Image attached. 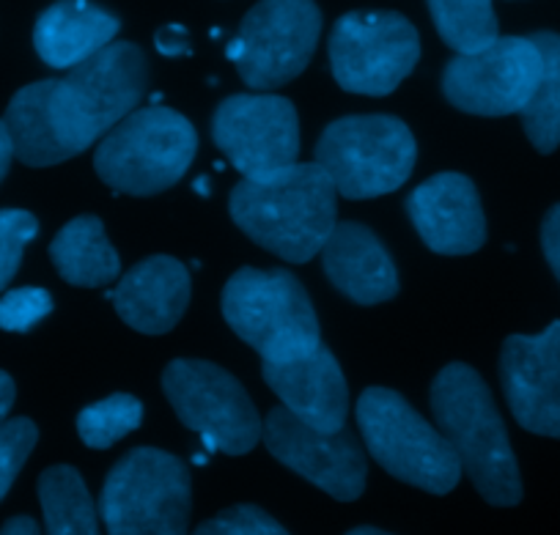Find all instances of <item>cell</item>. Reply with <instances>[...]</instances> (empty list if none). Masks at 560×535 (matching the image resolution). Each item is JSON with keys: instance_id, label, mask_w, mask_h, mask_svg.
Masks as SVG:
<instances>
[{"instance_id": "cell-1", "label": "cell", "mask_w": 560, "mask_h": 535, "mask_svg": "<svg viewBox=\"0 0 560 535\" xmlns=\"http://www.w3.org/2000/svg\"><path fill=\"white\" fill-rule=\"evenodd\" d=\"M149 89V61L132 42H110L61 80H39L12 96L7 127L14 156L50 167L83 154L121 118L138 111Z\"/></svg>"}, {"instance_id": "cell-2", "label": "cell", "mask_w": 560, "mask_h": 535, "mask_svg": "<svg viewBox=\"0 0 560 535\" xmlns=\"http://www.w3.org/2000/svg\"><path fill=\"white\" fill-rule=\"evenodd\" d=\"M338 193L319 162H294L264 176H242L229 212L242 234L289 264L322 253L336 229Z\"/></svg>"}, {"instance_id": "cell-3", "label": "cell", "mask_w": 560, "mask_h": 535, "mask_svg": "<svg viewBox=\"0 0 560 535\" xmlns=\"http://www.w3.org/2000/svg\"><path fill=\"white\" fill-rule=\"evenodd\" d=\"M432 412L478 495L489 505H520V464L492 391L481 374L465 363L445 365L432 385Z\"/></svg>"}, {"instance_id": "cell-4", "label": "cell", "mask_w": 560, "mask_h": 535, "mask_svg": "<svg viewBox=\"0 0 560 535\" xmlns=\"http://www.w3.org/2000/svg\"><path fill=\"white\" fill-rule=\"evenodd\" d=\"M198 151V135L179 111L138 107L96 143V176L113 193L158 196L182 182Z\"/></svg>"}, {"instance_id": "cell-5", "label": "cell", "mask_w": 560, "mask_h": 535, "mask_svg": "<svg viewBox=\"0 0 560 535\" xmlns=\"http://www.w3.org/2000/svg\"><path fill=\"white\" fill-rule=\"evenodd\" d=\"M220 307L229 327L267 363H287L322 344L314 302L289 269H236Z\"/></svg>"}, {"instance_id": "cell-6", "label": "cell", "mask_w": 560, "mask_h": 535, "mask_svg": "<svg viewBox=\"0 0 560 535\" xmlns=\"http://www.w3.org/2000/svg\"><path fill=\"white\" fill-rule=\"evenodd\" d=\"M354 418L371 458L393 478L429 495L456 489L465 473L459 456L443 431L420 418L401 393L369 387L354 407Z\"/></svg>"}, {"instance_id": "cell-7", "label": "cell", "mask_w": 560, "mask_h": 535, "mask_svg": "<svg viewBox=\"0 0 560 535\" xmlns=\"http://www.w3.org/2000/svg\"><path fill=\"white\" fill-rule=\"evenodd\" d=\"M190 508V469L160 447L118 458L100 495L107 535H187Z\"/></svg>"}, {"instance_id": "cell-8", "label": "cell", "mask_w": 560, "mask_h": 535, "mask_svg": "<svg viewBox=\"0 0 560 535\" xmlns=\"http://www.w3.org/2000/svg\"><path fill=\"white\" fill-rule=\"evenodd\" d=\"M415 146L407 124L396 116H343L327 124L314 160L332 178L336 193L352 201L396 193L412 176Z\"/></svg>"}, {"instance_id": "cell-9", "label": "cell", "mask_w": 560, "mask_h": 535, "mask_svg": "<svg viewBox=\"0 0 560 535\" xmlns=\"http://www.w3.org/2000/svg\"><path fill=\"white\" fill-rule=\"evenodd\" d=\"M176 418L201 437L209 453L245 456L261 440V418L245 387L209 360H174L163 374Z\"/></svg>"}, {"instance_id": "cell-10", "label": "cell", "mask_w": 560, "mask_h": 535, "mask_svg": "<svg viewBox=\"0 0 560 535\" xmlns=\"http://www.w3.org/2000/svg\"><path fill=\"white\" fill-rule=\"evenodd\" d=\"M418 58V31L398 12H349L330 34L332 78L349 94H393Z\"/></svg>"}, {"instance_id": "cell-11", "label": "cell", "mask_w": 560, "mask_h": 535, "mask_svg": "<svg viewBox=\"0 0 560 535\" xmlns=\"http://www.w3.org/2000/svg\"><path fill=\"white\" fill-rule=\"evenodd\" d=\"M541 78L530 36H498L476 53H456L443 72V94L459 111L500 118L520 113Z\"/></svg>"}, {"instance_id": "cell-12", "label": "cell", "mask_w": 560, "mask_h": 535, "mask_svg": "<svg viewBox=\"0 0 560 535\" xmlns=\"http://www.w3.org/2000/svg\"><path fill=\"white\" fill-rule=\"evenodd\" d=\"M322 12L314 0H261L242 20L240 78L253 91L292 83L314 58Z\"/></svg>"}, {"instance_id": "cell-13", "label": "cell", "mask_w": 560, "mask_h": 535, "mask_svg": "<svg viewBox=\"0 0 560 535\" xmlns=\"http://www.w3.org/2000/svg\"><path fill=\"white\" fill-rule=\"evenodd\" d=\"M212 140L242 176H264L300 156V118L278 94H236L218 105Z\"/></svg>"}, {"instance_id": "cell-14", "label": "cell", "mask_w": 560, "mask_h": 535, "mask_svg": "<svg viewBox=\"0 0 560 535\" xmlns=\"http://www.w3.org/2000/svg\"><path fill=\"white\" fill-rule=\"evenodd\" d=\"M261 440L283 467L303 475L336 500L352 502L363 495L369 462L349 429L327 434L294 418L287 407H275L264 420Z\"/></svg>"}, {"instance_id": "cell-15", "label": "cell", "mask_w": 560, "mask_h": 535, "mask_svg": "<svg viewBox=\"0 0 560 535\" xmlns=\"http://www.w3.org/2000/svg\"><path fill=\"white\" fill-rule=\"evenodd\" d=\"M500 382L522 429L560 440V322L538 335H509Z\"/></svg>"}, {"instance_id": "cell-16", "label": "cell", "mask_w": 560, "mask_h": 535, "mask_svg": "<svg viewBox=\"0 0 560 535\" xmlns=\"http://www.w3.org/2000/svg\"><path fill=\"white\" fill-rule=\"evenodd\" d=\"M407 212L429 251L470 256L487 242V218L476 185L462 173H438L407 198Z\"/></svg>"}, {"instance_id": "cell-17", "label": "cell", "mask_w": 560, "mask_h": 535, "mask_svg": "<svg viewBox=\"0 0 560 535\" xmlns=\"http://www.w3.org/2000/svg\"><path fill=\"white\" fill-rule=\"evenodd\" d=\"M261 376L280 398V407H287L303 423L327 434L347 429V376L327 346L319 344L311 354L294 357L287 363L261 360Z\"/></svg>"}, {"instance_id": "cell-18", "label": "cell", "mask_w": 560, "mask_h": 535, "mask_svg": "<svg viewBox=\"0 0 560 535\" xmlns=\"http://www.w3.org/2000/svg\"><path fill=\"white\" fill-rule=\"evenodd\" d=\"M190 269L171 256H152L127 269L105 300L116 305L118 318L143 335H163L179 324L190 305Z\"/></svg>"}, {"instance_id": "cell-19", "label": "cell", "mask_w": 560, "mask_h": 535, "mask_svg": "<svg viewBox=\"0 0 560 535\" xmlns=\"http://www.w3.org/2000/svg\"><path fill=\"white\" fill-rule=\"evenodd\" d=\"M322 269L358 305H380L398 294L396 264L369 225L336 223L322 247Z\"/></svg>"}, {"instance_id": "cell-20", "label": "cell", "mask_w": 560, "mask_h": 535, "mask_svg": "<svg viewBox=\"0 0 560 535\" xmlns=\"http://www.w3.org/2000/svg\"><path fill=\"white\" fill-rule=\"evenodd\" d=\"M118 23L91 0H58L39 14L34 47L52 69H74L116 39Z\"/></svg>"}, {"instance_id": "cell-21", "label": "cell", "mask_w": 560, "mask_h": 535, "mask_svg": "<svg viewBox=\"0 0 560 535\" xmlns=\"http://www.w3.org/2000/svg\"><path fill=\"white\" fill-rule=\"evenodd\" d=\"M50 258L58 275L80 289H105L121 278V258L96 214L69 220L52 240Z\"/></svg>"}, {"instance_id": "cell-22", "label": "cell", "mask_w": 560, "mask_h": 535, "mask_svg": "<svg viewBox=\"0 0 560 535\" xmlns=\"http://www.w3.org/2000/svg\"><path fill=\"white\" fill-rule=\"evenodd\" d=\"M39 502L45 513V535H100L94 500L85 489L83 475L69 464L42 473Z\"/></svg>"}, {"instance_id": "cell-23", "label": "cell", "mask_w": 560, "mask_h": 535, "mask_svg": "<svg viewBox=\"0 0 560 535\" xmlns=\"http://www.w3.org/2000/svg\"><path fill=\"white\" fill-rule=\"evenodd\" d=\"M530 39L541 53V78L520 116L530 143L541 154H552L560 146V34L538 31Z\"/></svg>"}, {"instance_id": "cell-24", "label": "cell", "mask_w": 560, "mask_h": 535, "mask_svg": "<svg viewBox=\"0 0 560 535\" xmlns=\"http://www.w3.org/2000/svg\"><path fill=\"white\" fill-rule=\"evenodd\" d=\"M438 34L456 53H476L500 36L492 0H427Z\"/></svg>"}, {"instance_id": "cell-25", "label": "cell", "mask_w": 560, "mask_h": 535, "mask_svg": "<svg viewBox=\"0 0 560 535\" xmlns=\"http://www.w3.org/2000/svg\"><path fill=\"white\" fill-rule=\"evenodd\" d=\"M140 420H143V404L129 393H113L78 415V434L83 445L107 451L118 440L132 434Z\"/></svg>"}, {"instance_id": "cell-26", "label": "cell", "mask_w": 560, "mask_h": 535, "mask_svg": "<svg viewBox=\"0 0 560 535\" xmlns=\"http://www.w3.org/2000/svg\"><path fill=\"white\" fill-rule=\"evenodd\" d=\"M39 234V223L25 209H0V291L12 283L25 245Z\"/></svg>"}, {"instance_id": "cell-27", "label": "cell", "mask_w": 560, "mask_h": 535, "mask_svg": "<svg viewBox=\"0 0 560 535\" xmlns=\"http://www.w3.org/2000/svg\"><path fill=\"white\" fill-rule=\"evenodd\" d=\"M36 440H39V429L28 418H14L0 426V500L9 495Z\"/></svg>"}, {"instance_id": "cell-28", "label": "cell", "mask_w": 560, "mask_h": 535, "mask_svg": "<svg viewBox=\"0 0 560 535\" xmlns=\"http://www.w3.org/2000/svg\"><path fill=\"white\" fill-rule=\"evenodd\" d=\"M47 313H52V296L36 286L7 291L0 296V329L7 333H28Z\"/></svg>"}, {"instance_id": "cell-29", "label": "cell", "mask_w": 560, "mask_h": 535, "mask_svg": "<svg viewBox=\"0 0 560 535\" xmlns=\"http://www.w3.org/2000/svg\"><path fill=\"white\" fill-rule=\"evenodd\" d=\"M192 535H289L267 511L256 505H234L209 522L198 524Z\"/></svg>"}, {"instance_id": "cell-30", "label": "cell", "mask_w": 560, "mask_h": 535, "mask_svg": "<svg viewBox=\"0 0 560 535\" xmlns=\"http://www.w3.org/2000/svg\"><path fill=\"white\" fill-rule=\"evenodd\" d=\"M541 247L544 256H547V264L552 267L555 278L560 280V203H555L547 212V218H544Z\"/></svg>"}, {"instance_id": "cell-31", "label": "cell", "mask_w": 560, "mask_h": 535, "mask_svg": "<svg viewBox=\"0 0 560 535\" xmlns=\"http://www.w3.org/2000/svg\"><path fill=\"white\" fill-rule=\"evenodd\" d=\"M154 45H158V50L163 53V56H190L192 53V45H190V36H187V31L182 28V25H165V28L158 31V36H154Z\"/></svg>"}, {"instance_id": "cell-32", "label": "cell", "mask_w": 560, "mask_h": 535, "mask_svg": "<svg viewBox=\"0 0 560 535\" xmlns=\"http://www.w3.org/2000/svg\"><path fill=\"white\" fill-rule=\"evenodd\" d=\"M18 391H14V380L7 374V371H0V426L7 423L9 412H12V404Z\"/></svg>"}, {"instance_id": "cell-33", "label": "cell", "mask_w": 560, "mask_h": 535, "mask_svg": "<svg viewBox=\"0 0 560 535\" xmlns=\"http://www.w3.org/2000/svg\"><path fill=\"white\" fill-rule=\"evenodd\" d=\"M12 160H14L12 135H9L7 121L0 118V182H3V176L9 173V165H12Z\"/></svg>"}, {"instance_id": "cell-34", "label": "cell", "mask_w": 560, "mask_h": 535, "mask_svg": "<svg viewBox=\"0 0 560 535\" xmlns=\"http://www.w3.org/2000/svg\"><path fill=\"white\" fill-rule=\"evenodd\" d=\"M0 535H39V524L31 516H14L3 524Z\"/></svg>"}, {"instance_id": "cell-35", "label": "cell", "mask_w": 560, "mask_h": 535, "mask_svg": "<svg viewBox=\"0 0 560 535\" xmlns=\"http://www.w3.org/2000/svg\"><path fill=\"white\" fill-rule=\"evenodd\" d=\"M347 535H390V533H385V530H376V527H354L352 533H347Z\"/></svg>"}, {"instance_id": "cell-36", "label": "cell", "mask_w": 560, "mask_h": 535, "mask_svg": "<svg viewBox=\"0 0 560 535\" xmlns=\"http://www.w3.org/2000/svg\"><path fill=\"white\" fill-rule=\"evenodd\" d=\"M207 182H209L207 176H198L196 178V190L201 193V196H209V185H207Z\"/></svg>"}, {"instance_id": "cell-37", "label": "cell", "mask_w": 560, "mask_h": 535, "mask_svg": "<svg viewBox=\"0 0 560 535\" xmlns=\"http://www.w3.org/2000/svg\"><path fill=\"white\" fill-rule=\"evenodd\" d=\"M192 462H196L198 467H203V464H207V453H196V456H192Z\"/></svg>"}]
</instances>
